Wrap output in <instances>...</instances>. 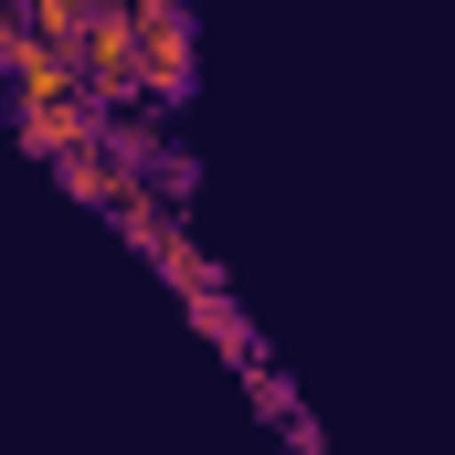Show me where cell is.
I'll return each mask as SVG.
<instances>
[{
    "label": "cell",
    "instance_id": "1",
    "mask_svg": "<svg viewBox=\"0 0 455 455\" xmlns=\"http://www.w3.org/2000/svg\"><path fill=\"white\" fill-rule=\"evenodd\" d=\"M75 64H85V96H96L107 116L148 107V43H138V0H96V21H85Z\"/></svg>",
    "mask_w": 455,
    "mask_h": 455
},
{
    "label": "cell",
    "instance_id": "2",
    "mask_svg": "<svg viewBox=\"0 0 455 455\" xmlns=\"http://www.w3.org/2000/svg\"><path fill=\"white\" fill-rule=\"evenodd\" d=\"M138 43H148V107L159 96H191V64H202V32L180 0H138Z\"/></svg>",
    "mask_w": 455,
    "mask_h": 455
},
{
    "label": "cell",
    "instance_id": "3",
    "mask_svg": "<svg viewBox=\"0 0 455 455\" xmlns=\"http://www.w3.org/2000/svg\"><path fill=\"white\" fill-rule=\"evenodd\" d=\"M21 21H32V43H53V53H75V43H85V21H96V0H32Z\"/></svg>",
    "mask_w": 455,
    "mask_h": 455
}]
</instances>
